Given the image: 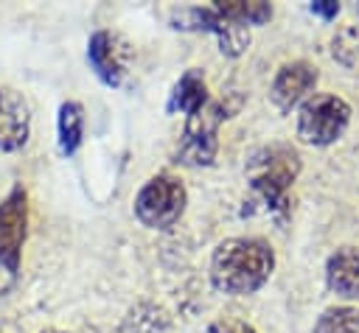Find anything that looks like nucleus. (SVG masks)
I'll return each mask as SVG.
<instances>
[{"label": "nucleus", "mask_w": 359, "mask_h": 333, "mask_svg": "<svg viewBox=\"0 0 359 333\" xmlns=\"http://www.w3.org/2000/svg\"><path fill=\"white\" fill-rule=\"evenodd\" d=\"M275 269V252L264 238H227L213 249L210 283L222 294L244 297L258 291Z\"/></svg>", "instance_id": "obj_1"}, {"label": "nucleus", "mask_w": 359, "mask_h": 333, "mask_svg": "<svg viewBox=\"0 0 359 333\" xmlns=\"http://www.w3.org/2000/svg\"><path fill=\"white\" fill-rule=\"evenodd\" d=\"M300 173V154L289 143H269L247 160V179L272 213H286V193Z\"/></svg>", "instance_id": "obj_2"}, {"label": "nucleus", "mask_w": 359, "mask_h": 333, "mask_svg": "<svg viewBox=\"0 0 359 333\" xmlns=\"http://www.w3.org/2000/svg\"><path fill=\"white\" fill-rule=\"evenodd\" d=\"M348 123H351L348 101L331 92H314L300 104L297 137L306 146H331L345 134Z\"/></svg>", "instance_id": "obj_3"}, {"label": "nucleus", "mask_w": 359, "mask_h": 333, "mask_svg": "<svg viewBox=\"0 0 359 333\" xmlns=\"http://www.w3.org/2000/svg\"><path fill=\"white\" fill-rule=\"evenodd\" d=\"M230 106L222 101H208L196 115H191L185 120V132L180 137L177 146V162L191 165V168H205L216 160V148H219V123L224 118H230Z\"/></svg>", "instance_id": "obj_4"}, {"label": "nucleus", "mask_w": 359, "mask_h": 333, "mask_svg": "<svg viewBox=\"0 0 359 333\" xmlns=\"http://www.w3.org/2000/svg\"><path fill=\"white\" fill-rule=\"evenodd\" d=\"M185 185L177 176L157 173L135 196V215L149 229H168L185 213Z\"/></svg>", "instance_id": "obj_5"}, {"label": "nucleus", "mask_w": 359, "mask_h": 333, "mask_svg": "<svg viewBox=\"0 0 359 333\" xmlns=\"http://www.w3.org/2000/svg\"><path fill=\"white\" fill-rule=\"evenodd\" d=\"M174 28H199V31H210L219 42V50L224 56H241L250 48V28L227 20L224 14H219L216 6H202V8H182L174 11Z\"/></svg>", "instance_id": "obj_6"}, {"label": "nucleus", "mask_w": 359, "mask_h": 333, "mask_svg": "<svg viewBox=\"0 0 359 333\" xmlns=\"http://www.w3.org/2000/svg\"><path fill=\"white\" fill-rule=\"evenodd\" d=\"M135 59V48L126 42V36H121L118 31H95L87 42V62L93 67V73L107 84V87H118Z\"/></svg>", "instance_id": "obj_7"}, {"label": "nucleus", "mask_w": 359, "mask_h": 333, "mask_svg": "<svg viewBox=\"0 0 359 333\" xmlns=\"http://www.w3.org/2000/svg\"><path fill=\"white\" fill-rule=\"evenodd\" d=\"M25 227H28V196L17 185L0 201V266L8 274H17V269H20Z\"/></svg>", "instance_id": "obj_8"}, {"label": "nucleus", "mask_w": 359, "mask_h": 333, "mask_svg": "<svg viewBox=\"0 0 359 333\" xmlns=\"http://www.w3.org/2000/svg\"><path fill=\"white\" fill-rule=\"evenodd\" d=\"M317 84V67L309 62H289L283 64L275 78H272V90L269 98L280 112H289L292 106H297L300 101L309 98V92Z\"/></svg>", "instance_id": "obj_9"}, {"label": "nucleus", "mask_w": 359, "mask_h": 333, "mask_svg": "<svg viewBox=\"0 0 359 333\" xmlns=\"http://www.w3.org/2000/svg\"><path fill=\"white\" fill-rule=\"evenodd\" d=\"M31 134V109L25 98L11 90L0 87V151H20Z\"/></svg>", "instance_id": "obj_10"}, {"label": "nucleus", "mask_w": 359, "mask_h": 333, "mask_svg": "<svg viewBox=\"0 0 359 333\" xmlns=\"http://www.w3.org/2000/svg\"><path fill=\"white\" fill-rule=\"evenodd\" d=\"M325 283L337 297L359 302V246H342L328 257Z\"/></svg>", "instance_id": "obj_11"}, {"label": "nucleus", "mask_w": 359, "mask_h": 333, "mask_svg": "<svg viewBox=\"0 0 359 333\" xmlns=\"http://www.w3.org/2000/svg\"><path fill=\"white\" fill-rule=\"evenodd\" d=\"M210 98H208V84H205V76H202V70H196V67H191V70H185L180 78H177V84L171 87V95H168V104H165V112H182V115H196L205 104H208Z\"/></svg>", "instance_id": "obj_12"}, {"label": "nucleus", "mask_w": 359, "mask_h": 333, "mask_svg": "<svg viewBox=\"0 0 359 333\" xmlns=\"http://www.w3.org/2000/svg\"><path fill=\"white\" fill-rule=\"evenodd\" d=\"M56 132H59V151L65 157L76 154L84 140V106L79 101H65L59 106Z\"/></svg>", "instance_id": "obj_13"}, {"label": "nucleus", "mask_w": 359, "mask_h": 333, "mask_svg": "<svg viewBox=\"0 0 359 333\" xmlns=\"http://www.w3.org/2000/svg\"><path fill=\"white\" fill-rule=\"evenodd\" d=\"M219 8V14H224L227 20H236L241 25H264L272 17V6L264 0H224V3H213Z\"/></svg>", "instance_id": "obj_14"}, {"label": "nucleus", "mask_w": 359, "mask_h": 333, "mask_svg": "<svg viewBox=\"0 0 359 333\" xmlns=\"http://www.w3.org/2000/svg\"><path fill=\"white\" fill-rule=\"evenodd\" d=\"M314 333H359V308L353 305L325 308L314 322Z\"/></svg>", "instance_id": "obj_15"}, {"label": "nucleus", "mask_w": 359, "mask_h": 333, "mask_svg": "<svg viewBox=\"0 0 359 333\" xmlns=\"http://www.w3.org/2000/svg\"><path fill=\"white\" fill-rule=\"evenodd\" d=\"M132 325H137V327L129 330V333H163V330L168 327V316H165L160 308H151V313L143 316L140 308H137V311H132V313L126 316V327H132Z\"/></svg>", "instance_id": "obj_16"}, {"label": "nucleus", "mask_w": 359, "mask_h": 333, "mask_svg": "<svg viewBox=\"0 0 359 333\" xmlns=\"http://www.w3.org/2000/svg\"><path fill=\"white\" fill-rule=\"evenodd\" d=\"M205 333H255V327L244 319H233V316H224V319H216L205 327Z\"/></svg>", "instance_id": "obj_17"}, {"label": "nucleus", "mask_w": 359, "mask_h": 333, "mask_svg": "<svg viewBox=\"0 0 359 333\" xmlns=\"http://www.w3.org/2000/svg\"><path fill=\"white\" fill-rule=\"evenodd\" d=\"M311 11L317 17H323V20H334L339 14V3H334V0H314L311 3Z\"/></svg>", "instance_id": "obj_18"}, {"label": "nucleus", "mask_w": 359, "mask_h": 333, "mask_svg": "<svg viewBox=\"0 0 359 333\" xmlns=\"http://www.w3.org/2000/svg\"><path fill=\"white\" fill-rule=\"evenodd\" d=\"M39 333H65V330H56V327H48V330H39Z\"/></svg>", "instance_id": "obj_19"}]
</instances>
